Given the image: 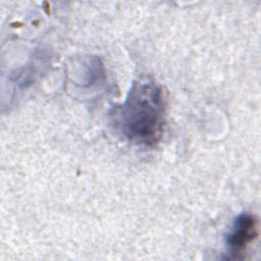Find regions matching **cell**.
<instances>
[{
	"instance_id": "obj_1",
	"label": "cell",
	"mask_w": 261,
	"mask_h": 261,
	"mask_svg": "<svg viewBox=\"0 0 261 261\" xmlns=\"http://www.w3.org/2000/svg\"><path fill=\"white\" fill-rule=\"evenodd\" d=\"M114 126L129 142L143 146L156 145L164 125V103L161 89L152 81L133 84L124 103L114 109Z\"/></svg>"
},
{
	"instance_id": "obj_2",
	"label": "cell",
	"mask_w": 261,
	"mask_h": 261,
	"mask_svg": "<svg viewBox=\"0 0 261 261\" xmlns=\"http://www.w3.org/2000/svg\"><path fill=\"white\" fill-rule=\"evenodd\" d=\"M256 236L257 221L255 217L249 213L239 215L225 238V244L229 254L237 256L243 252Z\"/></svg>"
}]
</instances>
